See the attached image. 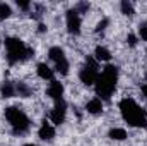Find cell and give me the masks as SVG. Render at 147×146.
Returning a JSON list of instances; mask_svg holds the SVG:
<instances>
[{
  "instance_id": "9a60e30c",
  "label": "cell",
  "mask_w": 147,
  "mask_h": 146,
  "mask_svg": "<svg viewBox=\"0 0 147 146\" xmlns=\"http://www.w3.org/2000/svg\"><path fill=\"white\" fill-rule=\"evenodd\" d=\"M108 138L113 139V141H125L128 138V134H127V131L123 127H113L108 132Z\"/></svg>"
},
{
  "instance_id": "603a6c76",
  "label": "cell",
  "mask_w": 147,
  "mask_h": 146,
  "mask_svg": "<svg viewBox=\"0 0 147 146\" xmlns=\"http://www.w3.org/2000/svg\"><path fill=\"white\" fill-rule=\"evenodd\" d=\"M17 7L22 9V10H29L31 9V2H19L17 0Z\"/></svg>"
},
{
  "instance_id": "7a4b0ae2",
  "label": "cell",
  "mask_w": 147,
  "mask_h": 146,
  "mask_svg": "<svg viewBox=\"0 0 147 146\" xmlns=\"http://www.w3.org/2000/svg\"><path fill=\"white\" fill-rule=\"evenodd\" d=\"M3 45H5V59L9 65L22 64L34 55V50L17 36H7L3 40Z\"/></svg>"
},
{
  "instance_id": "d4e9b609",
  "label": "cell",
  "mask_w": 147,
  "mask_h": 146,
  "mask_svg": "<svg viewBox=\"0 0 147 146\" xmlns=\"http://www.w3.org/2000/svg\"><path fill=\"white\" fill-rule=\"evenodd\" d=\"M38 31H39V33H45V31H46V26H45L43 23H39V24H38Z\"/></svg>"
},
{
  "instance_id": "5bb4252c",
  "label": "cell",
  "mask_w": 147,
  "mask_h": 146,
  "mask_svg": "<svg viewBox=\"0 0 147 146\" xmlns=\"http://www.w3.org/2000/svg\"><path fill=\"white\" fill-rule=\"evenodd\" d=\"M94 59H96L98 62H110L111 60V52L106 48V46L98 45L96 50H94Z\"/></svg>"
},
{
  "instance_id": "6da1fadb",
  "label": "cell",
  "mask_w": 147,
  "mask_h": 146,
  "mask_svg": "<svg viewBox=\"0 0 147 146\" xmlns=\"http://www.w3.org/2000/svg\"><path fill=\"white\" fill-rule=\"evenodd\" d=\"M118 77H120V71H118L116 65L106 64V65L103 67V71L99 72L98 79H96V84H94L96 95H98L99 100H103V102H105V100H110L111 95H113L115 89H116Z\"/></svg>"
},
{
  "instance_id": "44dd1931",
  "label": "cell",
  "mask_w": 147,
  "mask_h": 146,
  "mask_svg": "<svg viewBox=\"0 0 147 146\" xmlns=\"http://www.w3.org/2000/svg\"><path fill=\"white\" fill-rule=\"evenodd\" d=\"M89 7H91V5H89L87 2H80V3H77V5H75L74 9H75V10H77V12H79V14L82 16V14H86V12L89 10Z\"/></svg>"
},
{
  "instance_id": "4fadbf2b",
  "label": "cell",
  "mask_w": 147,
  "mask_h": 146,
  "mask_svg": "<svg viewBox=\"0 0 147 146\" xmlns=\"http://www.w3.org/2000/svg\"><path fill=\"white\" fill-rule=\"evenodd\" d=\"M0 95H2V98H14V96H17L16 95V83L3 81L0 84Z\"/></svg>"
},
{
  "instance_id": "7402d4cb",
  "label": "cell",
  "mask_w": 147,
  "mask_h": 146,
  "mask_svg": "<svg viewBox=\"0 0 147 146\" xmlns=\"http://www.w3.org/2000/svg\"><path fill=\"white\" fill-rule=\"evenodd\" d=\"M127 43H128L130 46H135V45L139 43V36L134 35V33H128V36H127Z\"/></svg>"
},
{
  "instance_id": "e0dca14e",
  "label": "cell",
  "mask_w": 147,
  "mask_h": 146,
  "mask_svg": "<svg viewBox=\"0 0 147 146\" xmlns=\"http://www.w3.org/2000/svg\"><path fill=\"white\" fill-rule=\"evenodd\" d=\"M120 10H121V14H125V16H128V17H132V16L135 14L134 3H132V2H128V0L120 2Z\"/></svg>"
},
{
  "instance_id": "2e32d148",
  "label": "cell",
  "mask_w": 147,
  "mask_h": 146,
  "mask_svg": "<svg viewBox=\"0 0 147 146\" xmlns=\"http://www.w3.org/2000/svg\"><path fill=\"white\" fill-rule=\"evenodd\" d=\"M16 95L21 98H29L33 95V89L26 83H16Z\"/></svg>"
},
{
  "instance_id": "ffe728a7",
  "label": "cell",
  "mask_w": 147,
  "mask_h": 146,
  "mask_svg": "<svg viewBox=\"0 0 147 146\" xmlns=\"http://www.w3.org/2000/svg\"><path fill=\"white\" fill-rule=\"evenodd\" d=\"M139 40L147 41V23H140L139 26Z\"/></svg>"
},
{
  "instance_id": "30bf717a",
  "label": "cell",
  "mask_w": 147,
  "mask_h": 146,
  "mask_svg": "<svg viewBox=\"0 0 147 146\" xmlns=\"http://www.w3.org/2000/svg\"><path fill=\"white\" fill-rule=\"evenodd\" d=\"M63 84L60 83V81H51L50 84H48V88H46V95H48V98H51L53 102H58V100H63Z\"/></svg>"
},
{
  "instance_id": "cb8c5ba5",
  "label": "cell",
  "mask_w": 147,
  "mask_h": 146,
  "mask_svg": "<svg viewBox=\"0 0 147 146\" xmlns=\"http://www.w3.org/2000/svg\"><path fill=\"white\" fill-rule=\"evenodd\" d=\"M142 93H144V96L147 98V74H146V81H144V84H142Z\"/></svg>"
},
{
  "instance_id": "52a82bcc",
  "label": "cell",
  "mask_w": 147,
  "mask_h": 146,
  "mask_svg": "<svg viewBox=\"0 0 147 146\" xmlns=\"http://www.w3.org/2000/svg\"><path fill=\"white\" fill-rule=\"evenodd\" d=\"M65 26H67V33L77 36L80 35V28H82V16L75 10V9H69L65 12Z\"/></svg>"
},
{
  "instance_id": "7c38bea8",
  "label": "cell",
  "mask_w": 147,
  "mask_h": 146,
  "mask_svg": "<svg viewBox=\"0 0 147 146\" xmlns=\"http://www.w3.org/2000/svg\"><path fill=\"white\" fill-rule=\"evenodd\" d=\"M86 110H87V113H91V115H101L103 110H105V103H103V100H99L98 96H96V98H91V100L86 103Z\"/></svg>"
},
{
  "instance_id": "ac0fdd59",
  "label": "cell",
  "mask_w": 147,
  "mask_h": 146,
  "mask_svg": "<svg viewBox=\"0 0 147 146\" xmlns=\"http://www.w3.org/2000/svg\"><path fill=\"white\" fill-rule=\"evenodd\" d=\"M10 16H12L10 5L5 3V2H0V21H5V19H9Z\"/></svg>"
},
{
  "instance_id": "ba28073f",
  "label": "cell",
  "mask_w": 147,
  "mask_h": 146,
  "mask_svg": "<svg viewBox=\"0 0 147 146\" xmlns=\"http://www.w3.org/2000/svg\"><path fill=\"white\" fill-rule=\"evenodd\" d=\"M50 122L57 127V126H62L67 119V102L65 100H58V102H53V108L48 115Z\"/></svg>"
},
{
  "instance_id": "8992f818",
  "label": "cell",
  "mask_w": 147,
  "mask_h": 146,
  "mask_svg": "<svg viewBox=\"0 0 147 146\" xmlns=\"http://www.w3.org/2000/svg\"><path fill=\"white\" fill-rule=\"evenodd\" d=\"M48 57L55 64V72H58L60 76H67L69 74L70 64H69V59H67L65 50L62 46H51L48 50Z\"/></svg>"
},
{
  "instance_id": "9c48e42d",
  "label": "cell",
  "mask_w": 147,
  "mask_h": 146,
  "mask_svg": "<svg viewBox=\"0 0 147 146\" xmlns=\"http://www.w3.org/2000/svg\"><path fill=\"white\" fill-rule=\"evenodd\" d=\"M55 136H57L55 126H53L50 120H43L41 126H39V129H38V138H39L41 141H51Z\"/></svg>"
},
{
  "instance_id": "5b68a950",
  "label": "cell",
  "mask_w": 147,
  "mask_h": 146,
  "mask_svg": "<svg viewBox=\"0 0 147 146\" xmlns=\"http://www.w3.org/2000/svg\"><path fill=\"white\" fill-rule=\"evenodd\" d=\"M99 72H101V71H99V62L94 59V55H89V57L84 60V65H82L80 71H79V79H80V83L86 84V86H94Z\"/></svg>"
},
{
  "instance_id": "d6986e66",
  "label": "cell",
  "mask_w": 147,
  "mask_h": 146,
  "mask_svg": "<svg viewBox=\"0 0 147 146\" xmlns=\"http://www.w3.org/2000/svg\"><path fill=\"white\" fill-rule=\"evenodd\" d=\"M108 26H110V19H108V17H103V19H101V21L96 24V29H94V33H98V35H99V33H103V31H105Z\"/></svg>"
},
{
  "instance_id": "484cf974",
  "label": "cell",
  "mask_w": 147,
  "mask_h": 146,
  "mask_svg": "<svg viewBox=\"0 0 147 146\" xmlns=\"http://www.w3.org/2000/svg\"><path fill=\"white\" fill-rule=\"evenodd\" d=\"M26 146H36V145H26Z\"/></svg>"
},
{
  "instance_id": "3957f363",
  "label": "cell",
  "mask_w": 147,
  "mask_h": 146,
  "mask_svg": "<svg viewBox=\"0 0 147 146\" xmlns=\"http://www.w3.org/2000/svg\"><path fill=\"white\" fill-rule=\"evenodd\" d=\"M121 119L132 127H144L147 129V112L134 98H123L118 105Z\"/></svg>"
},
{
  "instance_id": "8fae6325",
  "label": "cell",
  "mask_w": 147,
  "mask_h": 146,
  "mask_svg": "<svg viewBox=\"0 0 147 146\" xmlns=\"http://www.w3.org/2000/svg\"><path fill=\"white\" fill-rule=\"evenodd\" d=\"M36 74L39 79H43V81H55V71L48 65V64H45V62H39L36 65Z\"/></svg>"
},
{
  "instance_id": "277c9868",
  "label": "cell",
  "mask_w": 147,
  "mask_h": 146,
  "mask_svg": "<svg viewBox=\"0 0 147 146\" xmlns=\"http://www.w3.org/2000/svg\"><path fill=\"white\" fill-rule=\"evenodd\" d=\"M3 117L9 122V126H10V129H12V132L16 136H22V134H26L31 129L29 117L26 115L24 110L19 108V107H7L3 110Z\"/></svg>"
}]
</instances>
